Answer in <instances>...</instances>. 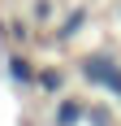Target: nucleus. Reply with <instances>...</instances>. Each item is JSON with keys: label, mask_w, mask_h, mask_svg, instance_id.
<instances>
[{"label": "nucleus", "mask_w": 121, "mask_h": 126, "mask_svg": "<svg viewBox=\"0 0 121 126\" xmlns=\"http://www.w3.org/2000/svg\"><path fill=\"white\" fill-rule=\"evenodd\" d=\"M82 74L95 83V87H108L112 96H121V70L112 57H86L82 61Z\"/></svg>", "instance_id": "f257e3e1"}, {"label": "nucleus", "mask_w": 121, "mask_h": 126, "mask_svg": "<svg viewBox=\"0 0 121 126\" xmlns=\"http://www.w3.org/2000/svg\"><path fill=\"white\" fill-rule=\"evenodd\" d=\"M9 78L13 83H17V87H30V83H35V70H30V61H26V57H9Z\"/></svg>", "instance_id": "7ed1b4c3"}, {"label": "nucleus", "mask_w": 121, "mask_h": 126, "mask_svg": "<svg viewBox=\"0 0 121 126\" xmlns=\"http://www.w3.org/2000/svg\"><path fill=\"white\" fill-rule=\"evenodd\" d=\"M82 22H86V9H73V13H69V22L60 26V39H73V35H78V26H82Z\"/></svg>", "instance_id": "20e7f679"}, {"label": "nucleus", "mask_w": 121, "mask_h": 126, "mask_svg": "<svg viewBox=\"0 0 121 126\" xmlns=\"http://www.w3.org/2000/svg\"><path fill=\"white\" fill-rule=\"evenodd\" d=\"M35 83H39V91H48V96H56V91H60V74H56V70H43Z\"/></svg>", "instance_id": "39448f33"}, {"label": "nucleus", "mask_w": 121, "mask_h": 126, "mask_svg": "<svg viewBox=\"0 0 121 126\" xmlns=\"http://www.w3.org/2000/svg\"><path fill=\"white\" fill-rule=\"evenodd\" d=\"M82 117H86V109L73 100V96H65V100L56 104V117H52V126H78Z\"/></svg>", "instance_id": "f03ea898"}]
</instances>
